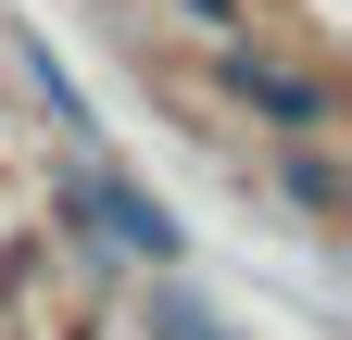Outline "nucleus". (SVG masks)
<instances>
[{
	"mask_svg": "<svg viewBox=\"0 0 352 340\" xmlns=\"http://www.w3.org/2000/svg\"><path fill=\"white\" fill-rule=\"evenodd\" d=\"M63 202H76V215H101V240H126V252H151V265L176 252V215H164V202H139L126 177H76Z\"/></svg>",
	"mask_w": 352,
	"mask_h": 340,
	"instance_id": "nucleus-1",
	"label": "nucleus"
},
{
	"mask_svg": "<svg viewBox=\"0 0 352 340\" xmlns=\"http://www.w3.org/2000/svg\"><path fill=\"white\" fill-rule=\"evenodd\" d=\"M227 89H239V101H264L277 126H302V139L327 126V89H315V76H289V63H264V51H227Z\"/></svg>",
	"mask_w": 352,
	"mask_h": 340,
	"instance_id": "nucleus-2",
	"label": "nucleus"
},
{
	"mask_svg": "<svg viewBox=\"0 0 352 340\" xmlns=\"http://www.w3.org/2000/svg\"><path fill=\"white\" fill-rule=\"evenodd\" d=\"M164 340H214V315H164Z\"/></svg>",
	"mask_w": 352,
	"mask_h": 340,
	"instance_id": "nucleus-3",
	"label": "nucleus"
}]
</instances>
